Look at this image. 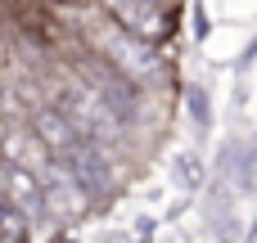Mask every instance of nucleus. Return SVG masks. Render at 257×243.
<instances>
[{
	"instance_id": "nucleus-2",
	"label": "nucleus",
	"mask_w": 257,
	"mask_h": 243,
	"mask_svg": "<svg viewBox=\"0 0 257 243\" xmlns=\"http://www.w3.org/2000/svg\"><path fill=\"white\" fill-rule=\"evenodd\" d=\"M32 135H36V140H41L50 153H59V158H63V153H72V149L86 140V135L77 131V122H72L63 108H41V113H36V126H32Z\"/></svg>"
},
{
	"instance_id": "nucleus-1",
	"label": "nucleus",
	"mask_w": 257,
	"mask_h": 243,
	"mask_svg": "<svg viewBox=\"0 0 257 243\" xmlns=\"http://www.w3.org/2000/svg\"><path fill=\"white\" fill-rule=\"evenodd\" d=\"M108 18L145 45H158L172 36V9L163 0H108Z\"/></svg>"
},
{
	"instance_id": "nucleus-3",
	"label": "nucleus",
	"mask_w": 257,
	"mask_h": 243,
	"mask_svg": "<svg viewBox=\"0 0 257 243\" xmlns=\"http://www.w3.org/2000/svg\"><path fill=\"white\" fill-rule=\"evenodd\" d=\"M0 207H14V167H0Z\"/></svg>"
}]
</instances>
